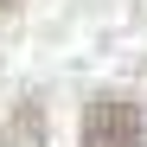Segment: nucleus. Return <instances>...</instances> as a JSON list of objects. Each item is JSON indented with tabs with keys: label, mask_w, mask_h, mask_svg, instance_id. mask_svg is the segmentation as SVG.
Instances as JSON below:
<instances>
[{
	"label": "nucleus",
	"mask_w": 147,
	"mask_h": 147,
	"mask_svg": "<svg viewBox=\"0 0 147 147\" xmlns=\"http://www.w3.org/2000/svg\"><path fill=\"white\" fill-rule=\"evenodd\" d=\"M77 147H147V128H141V102L134 96H96L83 109V134Z\"/></svg>",
	"instance_id": "nucleus-1"
},
{
	"label": "nucleus",
	"mask_w": 147,
	"mask_h": 147,
	"mask_svg": "<svg viewBox=\"0 0 147 147\" xmlns=\"http://www.w3.org/2000/svg\"><path fill=\"white\" fill-rule=\"evenodd\" d=\"M38 134H45V128H38V109L26 102V109L13 115V134H7V147H38Z\"/></svg>",
	"instance_id": "nucleus-2"
}]
</instances>
